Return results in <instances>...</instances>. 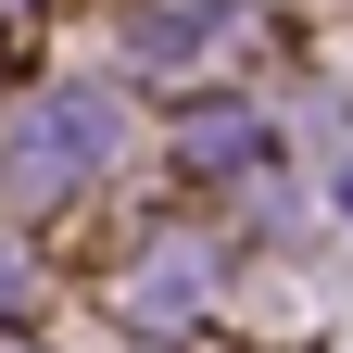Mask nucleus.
Returning a JSON list of instances; mask_svg holds the SVG:
<instances>
[{
	"mask_svg": "<svg viewBox=\"0 0 353 353\" xmlns=\"http://www.w3.org/2000/svg\"><path fill=\"white\" fill-rule=\"evenodd\" d=\"M341 214H353V176H341Z\"/></svg>",
	"mask_w": 353,
	"mask_h": 353,
	"instance_id": "f03ea898",
	"label": "nucleus"
},
{
	"mask_svg": "<svg viewBox=\"0 0 353 353\" xmlns=\"http://www.w3.org/2000/svg\"><path fill=\"white\" fill-rule=\"evenodd\" d=\"M101 152H114L101 101H63V114H26V126H13V176H26V190H51V176H88Z\"/></svg>",
	"mask_w": 353,
	"mask_h": 353,
	"instance_id": "f257e3e1",
	"label": "nucleus"
}]
</instances>
